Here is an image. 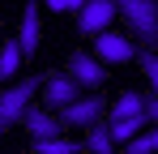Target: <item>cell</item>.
Segmentation results:
<instances>
[{"mask_svg": "<svg viewBox=\"0 0 158 154\" xmlns=\"http://www.w3.org/2000/svg\"><path fill=\"white\" fill-rule=\"evenodd\" d=\"M120 17L128 22V30L137 34L141 47H158V4L154 0H124Z\"/></svg>", "mask_w": 158, "mask_h": 154, "instance_id": "6da1fadb", "label": "cell"}, {"mask_svg": "<svg viewBox=\"0 0 158 154\" xmlns=\"http://www.w3.org/2000/svg\"><path fill=\"white\" fill-rule=\"evenodd\" d=\"M30 107H34V77L13 81L9 90H0V133H9L13 124H22V116H26Z\"/></svg>", "mask_w": 158, "mask_h": 154, "instance_id": "7a4b0ae2", "label": "cell"}, {"mask_svg": "<svg viewBox=\"0 0 158 154\" xmlns=\"http://www.w3.org/2000/svg\"><path fill=\"white\" fill-rule=\"evenodd\" d=\"M69 77L77 81V90H81V94H103V81H107L103 64H98L90 51H77V56H69Z\"/></svg>", "mask_w": 158, "mask_h": 154, "instance_id": "3957f363", "label": "cell"}, {"mask_svg": "<svg viewBox=\"0 0 158 154\" xmlns=\"http://www.w3.org/2000/svg\"><path fill=\"white\" fill-rule=\"evenodd\" d=\"M103 116H107L103 94H81L77 103H69V107L60 111V124L64 128H90V124H98Z\"/></svg>", "mask_w": 158, "mask_h": 154, "instance_id": "277c9868", "label": "cell"}, {"mask_svg": "<svg viewBox=\"0 0 158 154\" xmlns=\"http://www.w3.org/2000/svg\"><path fill=\"white\" fill-rule=\"evenodd\" d=\"M90 56H94L98 64H128L132 56H137V43H132L128 34H111V30H107V34L94 39V51H90Z\"/></svg>", "mask_w": 158, "mask_h": 154, "instance_id": "5b68a950", "label": "cell"}, {"mask_svg": "<svg viewBox=\"0 0 158 154\" xmlns=\"http://www.w3.org/2000/svg\"><path fill=\"white\" fill-rule=\"evenodd\" d=\"M39 43H43V13H39V4H26V9H22V26H17V47H22V60H34Z\"/></svg>", "mask_w": 158, "mask_h": 154, "instance_id": "8992f818", "label": "cell"}, {"mask_svg": "<svg viewBox=\"0 0 158 154\" xmlns=\"http://www.w3.org/2000/svg\"><path fill=\"white\" fill-rule=\"evenodd\" d=\"M115 13H120L115 0H90V4L81 9V30L98 39V34H107V26L115 22Z\"/></svg>", "mask_w": 158, "mask_h": 154, "instance_id": "52a82bcc", "label": "cell"}, {"mask_svg": "<svg viewBox=\"0 0 158 154\" xmlns=\"http://www.w3.org/2000/svg\"><path fill=\"white\" fill-rule=\"evenodd\" d=\"M43 99H47V107H56V111H64L69 103H77L81 99V90H77V81L69 73H47V86H43Z\"/></svg>", "mask_w": 158, "mask_h": 154, "instance_id": "ba28073f", "label": "cell"}, {"mask_svg": "<svg viewBox=\"0 0 158 154\" xmlns=\"http://www.w3.org/2000/svg\"><path fill=\"white\" fill-rule=\"evenodd\" d=\"M22 128L30 133V141H56L64 124H60V116H52V111H34L30 107L26 116H22Z\"/></svg>", "mask_w": 158, "mask_h": 154, "instance_id": "9c48e42d", "label": "cell"}, {"mask_svg": "<svg viewBox=\"0 0 158 154\" xmlns=\"http://www.w3.org/2000/svg\"><path fill=\"white\" fill-rule=\"evenodd\" d=\"M132 116H145V99L137 90H124L115 99V107H107V120H132Z\"/></svg>", "mask_w": 158, "mask_h": 154, "instance_id": "30bf717a", "label": "cell"}, {"mask_svg": "<svg viewBox=\"0 0 158 154\" xmlns=\"http://www.w3.org/2000/svg\"><path fill=\"white\" fill-rule=\"evenodd\" d=\"M103 120H107V116H103ZM145 124H150L145 116H132V120H107L111 141H120V146H128L132 137H141V133H145Z\"/></svg>", "mask_w": 158, "mask_h": 154, "instance_id": "8fae6325", "label": "cell"}, {"mask_svg": "<svg viewBox=\"0 0 158 154\" xmlns=\"http://www.w3.org/2000/svg\"><path fill=\"white\" fill-rule=\"evenodd\" d=\"M85 133H90V137H85V150H94V154H115V141H111V128H107V120L90 124Z\"/></svg>", "mask_w": 158, "mask_h": 154, "instance_id": "7c38bea8", "label": "cell"}, {"mask_svg": "<svg viewBox=\"0 0 158 154\" xmlns=\"http://www.w3.org/2000/svg\"><path fill=\"white\" fill-rule=\"evenodd\" d=\"M22 69V47L17 39H0V77H17Z\"/></svg>", "mask_w": 158, "mask_h": 154, "instance_id": "4fadbf2b", "label": "cell"}, {"mask_svg": "<svg viewBox=\"0 0 158 154\" xmlns=\"http://www.w3.org/2000/svg\"><path fill=\"white\" fill-rule=\"evenodd\" d=\"M81 150H85V146L69 141V137H56V141H34L30 154H81Z\"/></svg>", "mask_w": 158, "mask_h": 154, "instance_id": "5bb4252c", "label": "cell"}, {"mask_svg": "<svg viewBox=\"0 0 158 154\" xmlns=\"http://www.w3.org/2000/svg\"><path fill=\"white\" fill-rule=\"evenodd\" d=\"M141 73L150 77V94H158V51H145L141 56Z\"/></svg>", "mask_w": 158, "mask_h": 154, "instance_id": "9a60e30c", "label": "cell"}, {"mask_svg": "<svg viewBox=\"0 0 158 154\" xmlns=\"http://www.w3.org/2000/svg\"><path fill=\"white\" fill-rule=\"evenodd\" d=\"M124 154H154V141H150V133H141V137H132L128 146H124Z\"/></svg>", "mask_w": 158, "mask_h": 154, "instance_id": "2e32d148", "label": "cell"}, {"mask_svg": "<svg viewBox=\"0 0 158 154\" xmlns=\"http://www.w3.org/2000/svg\"><path fill=\"white\" fill-rule=\"evenodd\" d=\"M43 9H47V13H81L85 4H81V0H52V4H43Z\"/></svg>", "mask_w": 158, "mask_h": 154, "instance_id": "e0dca14e", "label": "cell"}, {"mask_svg": "<svg viewBox=\"0 0 158 154\" xmlns=\"http://www.w3.org/2000/svg\"><path fill=\"white\" fill-rule=\"evenodd\" d=\"M141 99H145V120L158 128V94H141Z\"/></svg>", "mask_w": 158, "mask_h": 154, "instance_id": "ac0fdd59", "label": "cell"}, {"mask_svg": "<svg viewBox=\"0 0 158 154\" xmlns=\"http://www.w3.org/2000/svg\"><path fill=\"white\" fill-rule=\"evenodd\" d=\"M150 141H154V154H158V128H150Z\"/></svg>", "mask_w": 158, "mask_h": 154, "instance_id": "d6986e66", "label": "cell"}, {"mask_svg": "<svg viewBox=\"0 0 158 154\" xmlns=\"http://www.w3.org/2000/svg\"><path fill=\"white\" fill-rule=\"evenodd\" d=\"M26 154H30V150H26Z\"/></svg>", "mask_w": 158, "mask_h": 154, "instance_id": "ffe728a7", "label": "cell"}]
</instances>
